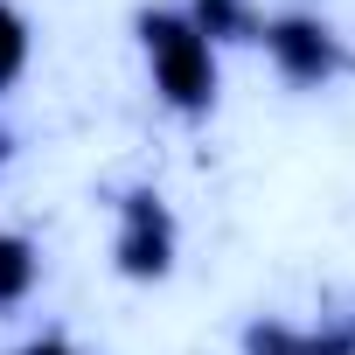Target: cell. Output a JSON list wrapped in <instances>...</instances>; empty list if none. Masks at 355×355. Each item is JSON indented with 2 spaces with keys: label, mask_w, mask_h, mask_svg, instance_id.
Returning a JSON list of instances; mask_svg holds the SVG:
<instances>
[{
  "label": "cell",
  "mask_w": 355,
  "mask_h": 355,
  "mask_svg": "<svg viewBox=\"0 0 355 355\" xmlns=\"http://www.w3.org/2000/svg\"><path fill=\"white\" fill-rule=\"evenodd\" d=\"M139 28H146V56H153V70H160L167 105L202 112V105L216 98V63H209L202 28H196V21H182V15H146Z\"/></svg>",
  "instance_id": "1"
},
{
  "label": "cell",
  "mask_w": 355,
  "mask_h": 355,
  "mask_svg": "<svg viewBox=\"0 0 355 355\" xmlns=\"http://www.w3.org/2000/svg\"><path fill=\"white\" fill-rule=\"evenodd\" d=\"M167 251H174V223H167L160 196H132V202H125L119 265H125L132 279H160V272H167Z\"/></svg>",
  "instance_id": "2"
},
{
  "label": "cell",
  "mask_w": 355,
  "mask_h": 355,
  "mask_svg": "<svg viewBox=\"0 0 355 355\" xmlns=\"http://www.w3.org/2000/svg\"><path fill=\"white\" fill-rule=\"evenodd\" d=\"M265 42H272L279 70H286V77H300V84H320V77L334 70V35H327L320 21H300V15H293V21H279Z\"/></svg>",
  "instance_id": "3"
},
{
  "label": "cell",
  "mask_w": 355,
  "mask_h": 355,
  "mask_svg": "<svg viewBox=\"0 0 355 355\" xmlns=\"http://www.w3.org/2000/svg\"><path fill=\"white\" fill-rule=\"evenodd\" d=\"M28 286H35V244L28 237H0V306L28 300Z\"/></svg>",
  "instance_id": "4"
},
{
  "label": "cell",
  "mask_w": 355,
  "mask_h": 355,
  "mask_svg": "<svg viewBox=\"0 0 355 355\" xmlns=\"http://www.w3.org/2000/svg\"><path fill=\"white\" fill-rule=\"evenodd\" d=\"M196 28H202V42H209V35H230V42L258 35V21H251L244 0H196Z\"/></svg>",
  "instance_id": "5"
},
{
  "label": "cell",
  "mask_w": 355,
  "mask_h": 355,
  "mask_svg": "<svg viewBox=\"0 0 355 355\" xmlns=\"http://www.w3.org/2000/svg\"><path fill=\"white\" fill-rule=\"evenodd\" d=\"M21 63H28V28H21L15 8H0V84H15Z\"/></svg>",
  "instance_id": "6"
},
{
  "label": "cell",
  "mask_w": 355,
  "mask_h": 355,
  "mask_svg": "<svg viewBox=\"0 0 355 355\" xmlns=\"http://www.w3.org/2000/svg\"><path fill=\"white\" fill-rule=\"evenodd\" d=\"M21 355H70V348H63V341H28Z\"/></svg>",
  "instance_id": "7"
}]
</instances>
